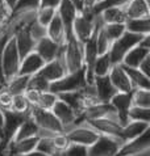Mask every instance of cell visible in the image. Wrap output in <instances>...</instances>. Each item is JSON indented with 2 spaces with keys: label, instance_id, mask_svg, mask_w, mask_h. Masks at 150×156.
<instances>
[{
  "label": "cell",
  "instance_id": "cell-1",
  "mask_svg": "<svg viewBox=\"0 0 150 156\" xmlns=\"http://www.w3.org/2000/svg\"><path fill=\"white\" fill-rule=\"evenodd\" d=\"M29 117L39 129L38 138L53 136L54 134H59V133L65 131L63 126L61 125L58 118L53 114L51 110L42 109V108H39V106H30Z\"/></svg>",
  "mask_w": 150,
  "mask_h": 156
},
{
  "label": "cell",
  "instance_id": "cell-2",
  "mask_svg": "<svg viewBox=\"0 0 150 156\" xmlns=\"http://www.w3.org/2000/svg\"><path fill=\"white\" fill-rule=\"evenodd\" d=\"M101 25L100 15H94L90 9H83L82 12H78L77 17L74 20L73 24V34L77 37L78 41H81L82 43L87 42L92 37L96 30H98Z\"/></svg>",
  "mask_w": 150,
  "mask_h": 156
},
{
  "label": "cell",
  "instance_id": "cell-3",
  "mask_svg": "<svg viewBox=\"0 0 150 156\" xmlns=\"http://www.w3.org/2000/svg\"><path fill=\"white\" fill-rule=\"evenodd\" d=\"M87 79H86V70L84 67L74 72H67L63 77L51 81L49 90L55 94L65 93V92H73V90H79L84 88L87 85Z\"/></svg>",
  "mask_w": 150,
  "mask_h": 156
},
{
  "label": "cell",
  "instance_id": "cell-4",
  "mask_svg": "<svg viewBox=\"0 0 150 156\" xmlns=\"http://www.w3.org/2000/svg\"><path fill=\"white\" fill-rule=\"evenodd\" d=\"M62 59L65 62L67 72H74L84 67V63H83V43L78 41L74 34L70 36L65 42Z\"/></svg>",
  "mask_w": 150,
  "mask_h": 156
},
{
  "label": "cell",
  "instance_id": "cell-5",
  "mask_svg": "<svg viewBox=\"0 0 150 156\" xmlns=\"http://www.w3.org/2000/svg\"><path fill=\"white\" fill-rule=\"evenodd\" d=\"M145 36H146V34H145ZM142 38H144L142 34L125 32L120 38H117L116 41H113L111 47H109V51H108L112 63L113 64H120L122 62V59H124L125 54L132 49V47L138 45Z\"/></svg>",
  "mask_w": 150,
  "mask_h": 156
},
{
  "label": "cell",
  "instance_id": "cell-6",
  "mask_svg": "<svg viewBox=\"0 0 150 156\" xmlns=\"http://www.w3.org/2000/svg\"><path fill=\"white\" fill-rule=\"evenodd\" d=\"M20 63H21V58H20L19 51H17L15 38L12 37L7 42L2 55V70H3L6 83L8 80H11L12 77H15L16 75H19Z\"/></svg>",
  "mask_w": 150,
  "mask_h": 156
},
{
  "label": "cell",
  "instance_id": "cell-7",
  "mask_svg": "<svg viewBox=\"0 0 150 156\" xmlns=\"http://www.w3.org/2000/svg\"><path fill=\"white\" fill-rule=\"evenodd\" d=\"M29 117V113H17L11 109L3 110V127H2V150L8 143H11L13 136L20 127V125ZM0 150V151H2Z\"/></svg>",
  "mask_w": 150,
  "mask_h": 156
},
{
  "label": "cell",
  "instance_id": "cell-8",
  "mask_svg": "<svg viewBox=\"0 0 150 156\" xmlns=\"http://www.w3.org/2000/svg\"><path fill=\"white\" fill-rule=\"evenodd\" d=\"M63 133L66 134V136L69 138V140L71 143L81 144L84 147H90L92 143L96 142V139L100 135L95 129H92L90 125H87L84 122L75 123L73 126L67 127Z\"/></svg>",
  "mask_w": 150,
  "mask_h": 156
},
{
  "label": "cell",
  "instance_id": "cell-9",
  "mask_svg": "<svg viewBox=\"0 0 150 156\" xmlns=\"http://www.w3.org/2000/svg\"><path fill=\"white\" fill-rule=\"evenodd\" d=\"M121 139L107 135H99L95 143L87 147L88 156H114L122 144Z\"/></svg>",
  "mask_w": 150,
  "mask_h": 156
},
{
  "label": "cell",
  "instance_id": "cell-10",
  "mask_svg": "<svg viewBox=\"0 0 150 156\" xmlns=\"http://www.w3.org/2000/svg\"><path fill=\"white\" fill-rule=\"evenodd\" d=\"M84 123L90 125L92 129H95L100 135H107L112 138L121 139V131H122V125L118 122V119L111 118V117H104V118L98 119H90L84 121ZM122 140V139H121Z\"/></svg>",
  "mask_w": 150,
  "mask_h": 156
},
{
  "label": "cell",
  "instance_id": "cell-11",
  "mask_svg": "<svg viewBox=\"0 0 150 156\" xmlns=\"http://www.w3.org/2000/svg\"><path fill=\"white\" fill-rule=\"evenodd\" d=\"M146 150H150V129L136 139L122 143L114 156H133Z\"/></svg>",
  "mask_w": 150,
  "mask_h": 156
},
{
  "label": "cell",
  "instance_id": "cell-12",
  "mask_svg": "<svg viewBox=\"0 0 150 156\" xmlns=\"http://www.w3.org/2000/svg\"><path fill=\"white\" fill-rule=\"evenodd\" d=\"M34 51L43 59V62H50V60L55 59L62 55L63 51V45H58L53 40H50L47 36L42 37L41 40H38L34 46Z\"/></svg>",
  "mask_w": 150,
  "mask_h": 156
},
{
  "label": "cell",
  "instance_id": "cell-13",
  "mask_svg": "<svg viewBox=\"0 0 150 156\" xmlns=\"http://www.w3.org/2000/svg\"><path fill=\"white\" fill-rule=\"evenodd\" d=\"M109 104L116 110L118 122L122 126L129 122V119H128V112H129L132 106V92H117L109 100Z\"/></svg>",
  "mask_w": 150,
  "mask_h": 156
},
{
  "label": "cell",
  "instance_id": "cell-14",
  "mask_svg": "<svg viewBox=\"0 0 150 156\" xmlns=\"http://www.w3.org/2000/svg\"><path fill=\"white\" fill-rule=\"evenodd\" d=\"M38 75H41L42 77H45V79L51 83V81H55L61 79V77H63L66 73H67V70H66V66H65V62L62 59V55L55 59L50 60V62H46L45 64L42 66V68L39 70Z\"/></svg>",
  "mask_w": 150,
  "mask_h": 156
},
{
  "label": "cell",
  "instance_id": "cell-15",
  "mask_svg": "<svg viewBox=\"0 0 150 156\" xmlns=\"http://www.w3.org/2000/svg\"><path fill=\"white\" fill-rule=\"evenodd\" d=\"M77 13H78L77 8L74 7V4L70 0H61L59 5L57 7V15L62 20L66 30V40L70 36H73V24L75 17H77Z\"/></svg>",
  "mask_w": 150,
  "mask_h": 156
},
{
  "label": "cell",
  "instance_id": "cell-16",
  "mask_svg": "<svg viewBox=\"0 0 150 156\" xmlns=\"http://www.w3.org/2000/svg\"><path fill=\"white\" fill-rule=\"evenodd\" d=\"M108 77L117 92H132L133 90V85L121 64H113L108 72Z\"/></svg>",
  "mask_w": 150,
  "mask_h": 156
},
{
  "label": "cell",
  "instance_id": "cell-17",
  "mask_svg": "<svg viewBox=\"0 0 150 156\" xmlns=\"http://www.w3.org/2000/svg\"><path fill=\"white\" fill-rule=\"evenodd\" d=\"M13 38H15L16 47H17V51H19L21 59H23L24 57H26L29 53L34 51V46H36L37 41L30 36V33L28 30V24H26L25 27L21 28L19 32H16V34L13 36Z\"/></svg>",
  "mask_w": 150,
  "mask_h": 156
},
{
  "label": "cell",
  "instance_id": "cell-18",
  "mask_svg": "<svg viewBox=\"0 0 150 156\" xmlns=\"http://www.w3.org/2000/svg\"><path fill=\"white\" fill-rule=\"evenodd\" d=\"M51 112H53V114L58 118V121L61 122V125L63 126L65 130L70 126H73V125L77 122L78 114L74 112L73 108H70L67 104L63 102L62 100H59V98L57 100L54 106L51 108Z\"/></svg>",
  "mask_w": 150,
  "mask_h": 156
},
{
  "label": "cell",
  "instance_id": "cell-19",
  "mask_svg": "<svg viewBox=\"0 0 150 156\" xmlns=\"http://www.w3.org/2000/svg\"><path fill=\"white\" fill-rule=\"evenodd\" d=\"M92 85H94L96 96H98L100 102H109V100H111L114 94L117 93V90L112 85L108 75H105V76H95L94 81H92Z\"/></svg>",
  "mask_w": 150,
  "mask_h": 156
},
{
  "label": "cell",
  "instance_id": "cell-20",
  "mask_svg": "<svg viewBox=\"0 0 150 156\" xmlns=\"http://www.w3.org/2000/svg\"><path fill=\"white\" fill-rule=\"evenodd\" d=\"M45 64L43 59L39 57L36 51L29 53L26 57L21 59L20 68H19V75H28L32 76L36 72H38L42 68V66Z\"/></svg>",
  "mask_w": 150,
  "mask_h": 156
},
{
  "label": "cell",
  "instance_id": "cell-21",
  "mask_svg": "<svg viewBox=\"0 0 150 156\" xmlns=\"http://www.w3.org/2000/svg\"><path fill=\"white\" fill-rule=\"evenodd\" d=\"M124 8H125L126 20L150 17L149 0H128V3L124 5Z\"/></svg>",
  "mask_w": 150,
  "mask_h": 156
},
{
  "label": "cell",
  "instance_id": "cell-22",
  "mask_svg": "<svg viewBox=\"0 0 150 156\" xmlns=\"http://www.w3.org/2000/svg\"><path fill=\"white\" fill-rule=\"evenodd\" d=\"M150 129V122H138V121H129L126 125L122 126L121 139L122 142H129L138 138L146 130Z\"/></svg>",
  "mask_w": 150,
  "mask_h": 156
},
{
  "label": "cell",
  "instance_id": "cell-23",
  "mask_svg": "<svg viewBox=\"0 0 150 156\" xmlns=\"http://www.w3.org/2000/svg\"><path fill=\"white\" fill-rule=\"evenodd\" d=\"M149 54H150V49L144 47L141 45H136L125 54V57L120 64H124V66H128V67H133V68H138L140 63L142 62Z\"/></svg>",
  "mask_w": 150,
  "mask_h": 156
},
{
  "label": "cell",
  "instance_id": "cell-24",
  "mask_svg": "<svg viewBox=\"0 0 150 156\" xmlns=\"http://www.w3.org/2000/svg\"><path fill=\"white\" fill-rule=\"evenodd\" d=\"M46 36L53 40L58 45H65L66 42V30L63 27L62 20L59 19V16L55 13V16L53 17V20L50 21V24L46 27Z\"/></svg>",
  "mask_w": 150,
  "mask_h": 156
},
{
  "label": "cell",
  "instance_id": "cell-25",
  "mask_svg": "<svg viewBox=\"0 0 150 156\" xmlns=\"http://www.w3.org/2000/svg\"><path fill=\"white\" fill-rule=\"evenodd\" d=\"M58 98L62 100L63 102H66L70 108H73L74 112L78 115L82 113L83 109H84V101H83V92H82V89L73 90V92L59 93Z\"/></svg>",
  "mask_w": 150,
  "mask_h": 156
},
{
  "label": "cell",
  "instance_id": "cell-26",
  "mask_svg": "<svg viewBox=\"0 0 150 156\" xmlns=\"http://www.w3.org/2000/svg\"><path fill=\"white\" fill-rule=\"evenodd\" d=\"M122 68L125 70L128 77H129L132 85H133V89L134 88H138V89H149L150 90V77L144 75L138 68H133V67H128L121 64Z\"/></svg>",
  "mask_w": 150,
  "mask_h": 156
},
{
  "label": "cell",
  "instance_id": "cell-27",
  "mask_svg": "<svg viewBox=\"0 0 150 156\" xmlns=\"http://www.w3.org/2000/svg\"><path fill=\"white\" fill-rule=\"evenodd\" d=\"M103 24H125L126 15L124 5L121 7H113L103 11L100 13Z\"/></svg>",
  "mask_w": 150,
  "mask_h": 156
},
{
  "label": "cell",
  "instance_id": "cell-28",
  "mask_svg": "<svg viewBox=\"0 0 150 156\" xmlns=\"http://www.w3.org/2000/svg\"><path fill=\"white\" fill-rule=\"evenodd\" d=\"M29 79H30V76L28 75H16L11 80H8L3 88H6L12 96H15V94H23L26 90V88H28Z\"/></svg>",
  "mask_w": 150,
  "mask_h": 156
},
{
  "label": "cell",
  "instance_id": "cell-29",
  "mask_svg": "<svg viewBox=\"0 0 150 156\" xmlns=\"http://www.w3.org/2000/svg\"><path fill=\"white\" fill-rule=\"evenodd\" d=\"M126 32L136 34H150V17H142V19H128L125 21Z\"/></svg>",
  "mask_w": 150,
  "mask_h": 156
},
{
  "label": "cell",
  "instance_id": "cell-30",
  "mask_svg": "<svg viewBox=\"0 0 150 156\" xmlns=\"http://www.w3.org/2000/svg\"><path fill=\"white\" fill-rule=\"evenodd\" d=\"M38 130L39 129L37 127V125L33 122L30 117H28V118L20 125V127L17 129V131L12 140H20V139H26V138L38 136Z\"/></svg>",
  "mask_w": 150,
  "mask_h": 156
},
{
  "label": "cell",
  "instance_id": "cell-31",
  "mask_svg": "<svg viewBox=\"0 0 150 156\" xmlns=\"http://www.w3.org/2000/svg\"><path fill=\"white\" fill-rule=\"evenodd\" d=\"M112 66H113V63H112L111 57H109L108 53L98 55V58L95 60V64H94V77L108 75V72L112 68Z\"/></svg>",
  "mask_w": 150,
  "mask_h": 156
},
{
  "label": "cell",
  "instance_id": "cell-32",
  "mask_svg": "<svg viewBox=\"0 0 150 156\" xmlns=\"http://www.w3.org/2000/svg\"><path fill=\"white\" fill-rule=\"evenodd\" d=\"M132 105L141 108H150V90L134 88L132 90Z\"/></svg>",
  "mask_w": 150,
  "mask_h": 156
},
{
  "label": "cell",
  "instance_id": "cell-33",
  "mask_svg": "<svg viewBox=\"0 0 150 156\" xmlns=\"http://www.w3.org/2000/svg\"><path fill=\"white\" fill-rule=\"evenodd\" d=\"M39 2L41 0H16L11 13L16 15V13H24V12L37 11L39 8Z\"/></svg>",
  "mask_w": 150,
  "mask_h": 156
},
{
  "label": "cell",
  "instance_id": "cell-34",
  "mask_svg": "<svg viewBox=\"0 0 150 156\" xmlns=\"http://www.w3.org/2000/svg\"><path fill=\"white\" fill-rule=\"evenodd\" d=\"M36 150L39 151V152L45 154L46 156H57L59 155V151L55 148L54 143L51 140V136H41L38 138Z\"/></svg>",
  "mask_w": 150,
  "mask_h": 156
},
{
  "label": "cell",
  "instance_id": "cell-35",
  "mask_svg": "<svg viewBox=\"0 0 150 156\" xmlns=\"http://www.w3.org/2000/svg\"><path fill=\"white\" fill-rule=\"evenodd\" d=\"M128 119L138 122H150V108H141L132 105L128 112Z\"/></svg>",
  "mask_w": 150,
  "mask_h": 156
},
{
  "label": "cell",
  "instance_id": "cell-36",
  "mask_svg": "<svg viewBox=\"0 0 150 156\" xmlns=\"http://www.w3.org/2000/svg\"><path fill=\"white\" fill-rule=\"evenodd\" d=\"M128 3V0H99L94 4V7L91 8V12L96 15H100L103 11L108 9V8H113V7H121V5H125Z\"/></svg>",
  "mask_w": 150,
  "mask_h": 156
},
{
  "label": "cell",
  "instance_id": "cell-37",
  "mask_svg": "<svg viewBox=\"0 0 150 156\" xmlns=\"http://www.w3.org/2000/svg\"><path fill=\"white\" fill-rule=\"evenodd\" d=\"M57 9L55 8H49V7H39L36 11V21L42 25V27H47L53 20V17L55 16Z\"/></svg>",
  "mask_w": 150,
  "mask_h": 156
},
{
  "label": "cell",
  "instance_id": "cell-38",
  "mask_svg": "<svg viewBox=\"0 0 150 156\" xmlns=\"http://www.w3.org/2000/svg\"><path fill=\"white\" fill-rule=\"evenodd\" d=\"M30 104L26 100V97L23 94H15L12 97V104H11V110L17 112V113H29L30 110Z\"/></svg>",
  "mask_w": 150,
  "mask_h": 156
},
{
  "label": "cell",
  "instance_id": "cell-39",
  "mask_svg": "<svg viewBox=\"0 0 150 156\" xmlns=\"http://www.w3.org/2000/svg\"><path fill=\"white\" fill-rule=\"evenodd\" d=\"M112 45V41L108 38V36L105 34L103 25L99 28L98 33H96V47H98V54H104L109 51V47Z\"/></svg>",
  "mask_w": 150,
  "mask_h": 156
},
{
  "label": "cell",
  "instance_id": "cell-40",
  "mask_svg": "<svg viewBox=\"0 0 150 156\" xmlns=\"http://www.w3.org/2000/svg\"><path fill=\"white\" fill-rule=\"evenodd\" d=\"M49 87H50V83L45 77H42L41 75H38V73H34V75L30 76L28 88L26 89H34V90H38V92H46V90H49Z\"/></svg>",
  "mask_w": 150,
  "mask_h": 156
},
{
  "label": "cell",
  "instance_id": "cell-41",
  "mask_svg": "<svg viewBox=\"0 0 150 156\" xmlns=\"http://www.w3.org/2000/svg\"><path fill=\"white\" fill-rule=\"evenodd\" d=\"M103 29L112 42L120 38L126 32L125 24H103Z\"/></svg>",
  "mask_w": 150,
  "mask_h": 156
},
{
  "label": "cell",
  "instance_id": "cell-42",
  "mask_svg": "<svg viewBox=\"0 0 150 156\" xmlns=\"http://www.w3.org/2000/svg\"><path fill=\"white\" fill-rule=\"evenodd\" d=\"M57 100H58V94L53 93V92H50V90L41 92V94H39V101H38L37 106L42 108V109H46V110H51V108L54 106Z\"/></svg>",
  "mask_w": 150,
  "mask_h": 156
},
{
  "label": "cell",
  "instance_id": "cell-43",
  "mask_svg": "<svg viewBox=\"0 0 150 156\" xmlns=\"http://www.w3.org/2000/svg\"><path fill=\"white\" fill-rule=\"evenodd\" d=\"M28 30H29L30 36H32L36 41L41 40L42 37L46 36V28L42 27V25H39L37 21H36V19L32 20V21H30V23L28 24Z\"/></svg>",
  "mask_w": 150,
  "mask_h": 156
},
{
  "label": "cell",
  "instance_id": "cell-44",
  "mask_svg": "<svg viewBox=\"0 0 150 156\" xmlns=\"http://www.w3.org/2000/svg\"><path fill=\"white\" fill-rule=\"evenodd\" d=\"M59 156H88L87 147L71 143L66 150H63L62 152H59Z\"/></svg>",
  "mask_w": 150,
  "mask_h": 156
},
{
  "label": "cell",
  "instance_id": "cell-45",
  "mask_svg": "<svg viewBox=\"0 0 150 156\" xmlns=\"http://www.w3.org/2000/svg\"><path fill=\"white\" fill-rule=\"evenodd\" d=\"M51 140L54 143L55 148L59 151V152H62L63 150H66L67 147L71 144V142L69 140V138L66 136L65 133H59V134H54V135L51 136Z\"/></svg>",
  "mask_w": 150,
  "mask_h": 156
},
{
  "label": "cell",
  "instance_id": "cell-46",
  "mask_svg": "<svg viewBox=\"0 0 150 156\" xmlns=\"http://www.w3.org/2000/svg\"><path fill=\"white\" fill-rule=\"evenodd\" d=\"M12 94L8 92L6 88H0V109L6 110L11 109V104H12Z\"/></svg>",
  "mask_w": 150,
  "mask_h": 156
},
{
  "label": "cell",
  "instance_id": "cell-47",
  "mask_svg": "<svg viewBox=\"0 0 150 156\" xmlns=\"http://www.w3.org/2000/svg\"><path fill=\"white\" fill-rule=\"evenodd\" d=\"M39 94H41V92H38V90H34V89H26L25 92H24V96L26 97V100H28L29 104L32 106H37L38 105Z\"/></svg>",
  "mask_w": 150,
  "mask_h": 156
},
{
  "label": "cell",
  "instance_id": "cell-48",
  "mask_svg": "<svg viewBox=\"0 0 150 156\" xmlns=\"http://www.w3.org/2000/svg\"><path fill=\"white\" fill-rule=\"evenodd\" d=\"M138 70L144 73V75H146L150 77V54L148 55L146 58H145L142 62L140 63V66H138Z\"/></svg>",
  "mask_w": 150,
  "mask_h": 156
},
{
  "label": "cell",
  "instance_id": "cell-49",
  "mask_svg": "<svg viewBox=\"0 0 150 156\" xmlns=\"http://www.w3.org/2000/svg\"><path fill=\"white\" fill-rule=\"evenodd\" d=\"M61 0H41L39 2V7H49V8H55L59 5Z\"/></svg>",
  "mask_w": 150,
  "mask_h": 156
},
{
  "label": "cell",
  "instance_id": "cell-50",
  "mask_svg": "<svg viewBox=\"0 0 150 156\" xmlns=\"http://www.w3.org/2000/svg\"><path fill=\"white\" fill-rule=\"evenodd\" d=\"M96 2L98 0H83V7H84V9H91Z\"/></svg>",
  "mask_w": 150,
  "mask_h": 156
},
{
  "label": "cell",
  "instance_id": "cell-51",
  "mask_svg": "<svg viewBox=\"0 0 150 156\" xmlns=\"http://www.w3.org/2000/svg\"><path fill=\"white\" fill-rule=\"evenodd\" d=\"M24 156H46V155L42 154V152H39V151H37L36 148H34L33 151H30V152H28V154L24 155Z\"/></svg>",
  "mask_w": 150,
  "mask_h": 156
},
{
  "label": "cell",
  "instance_id": "cell-52",
  "mask_svg": "<svg viewBox=\"0 0 150 156\" xmlns=\"http://www.w3.org/2000/svg\"><path fill=\"white\" fill-rule=\"evenodd\" d=\"M4 2H6L7 5H8V7H9L11 9H12L13 5H15V3H16V0H4Z\"/></svg>",
  "mask_w": 150,
  "mask_h": 156
},
{
  "label": "cell",
  "instance_id": "cell-53",
  "mask_svg": "<svg viewBox=\"0 0 150 156\" xmlns=\"http://www.w3.org/2000/svg\"><path fill=\"white\" fill-rule=\"evenodd\" d=\"M133 156H150V150H146V151H142L137 155H133Z\"/></svg>",
  "mask_w": 150,
  "mask_h": 156
},
{
  "label": "cell",
  "instance_id": "cell-54",
  "mask_svg": "<svg viewBox=\"0 0 150 156\" xmlns=\"http://www.w3.org/2000/svg\"><path fill=\"white\" fill-rule=\"evenodd\" d=\"M2 127H3V110L0 109V135H2Z\"/></svg>",
  "mask_w": 150,
  "mask_h": 156
},
{
  "label": "cell",
  "instance_id": "cell-55",
  "mask_svg": "<svg viewBox=\"0 0 150 156\" xmlns=\"http://www.w3.org/2000/svg\"><path fill=\"white\" fill-rule=\"evenodd\" d=\"M0 88H3V87H2V85H0Z\"/></svg>",
  "mask_w": 150,
  "mask_h": 156
},
{
  "label": "cell",
  "instance_id": "cell-56",
  "mask_svg": "<svg viewBox=\"0 0 150 156\" xmlns=\"http://www.w3.org/2000/svg\"><path fill=\"white\" fill-rule=\"evenodd\" d=\"M0 156H2V152H0Z\"/></svg>",
  "mask_w": 150,
  "mask_h": 156
},
{
  "label": "cell",
  "instance_id": "cell-57",
  "mask_svg": "<svg viewBox=\"0 0 150 156\" xmlns=\"http://www.w3.org/2000/svg\"><path fill=\"white\" fill-rule=\"evenodd\" d=\"M57 156H59V155H57Z\"/></svg>",
  "mask_w": 150,
  "mask_h": 156
},
{
  "label": "cell",
  "instance_id": "cell-58",
  "mask_svg": "<svg viewBox=\"0 0 150 156\" xmlns=\"http://www.w3.org/2000/svg\"><path fill=\"white\" fill-rule=\"evenodd\" d=\"M98 2H99V0H98Z\"/></svg>",
  "mask_w": 150,
  "mask_h": 156
}]
</instances>
